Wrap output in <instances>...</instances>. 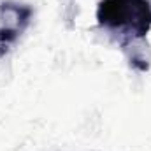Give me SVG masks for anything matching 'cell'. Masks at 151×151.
<instances>
[{"instance_id":"7a4b0ae2","label":"cell","mask_w":151,"mask_h":151,"mask_svg":"<svg viewBox=\"0 0 151 151\" xmlns=\"http://www.w3.org/2000/svg\"><path fill=\"white\" fill-rule=\"evenodd\" d=\"M0 12L5 14V19L2 18V25H0V49L4 53L25 30V27L28 25V19L32 16V11H30V7H25V5L2 4Z\"/></svg>"},{"instance_id":"6da1fadb","label":"cell","mask_w":151,"mask_h":151,"mask_svg":"<svg viewBox=\"0 0 151 151\" xmlns=\"http://www.w3.org/2000/svg\"><path fill=\"white\" fill-rule=\"evenodd\" d=\"M97 19L106 28L141 39L151 28V4L148 0H102Z\"/></svg>"}]
</instances>
